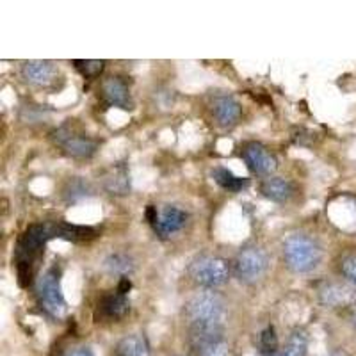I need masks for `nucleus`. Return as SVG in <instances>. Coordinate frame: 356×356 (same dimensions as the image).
Segmentation results:
<instances>
[{"mask_svg": "<svg viewBox=\"0 0 356 356\" xmlns=\"http://www.w3.org/2000/svg\"><path fill=\"white\" fill-rule=\"evenodd\" d=\"M50 239H54L52 221L31 225L18 239L17 250H15V264H17L18 282L22 287H27L33 282L34 266L43 255L44 246Z\"/></svg>", "mask_w": 356, "mask_h": 356, "instance_id": "1", "label": "nucleus"}, {"mask_svg": "<svg viewBox=\"0 0 356 356\" xmlns=\"http://www.w3.org/2000/svg\"><path fill=\"white\" fill-rule=\"evenodd\" d=\"M284 260L296 275H307L314 271L323 259L319 243L308 234H292L284 241Z\"/></svg>", "mask_w": 356, "mask_h": 356, "instance_id": "2", "label": "nucleus"}, {"mask_svg": "<svg viewBox=\"0 0 356 356\" xmlns=\"http://www.w3.org/2000/svg\"><path fill=\"white\" fill-rule=\"evenodd\" d=\"M222 301L212 291H203L193 296L186 305V317L191 323V330H221Z\"/></svg>", "mask_w": 356, "mask_h": 356, "instance_id": "3", "label": "nucleus"}, {"mask_svg": "<svg viewBox=\"0 0 356 356\" xmlns=\"http://www.w3.org/2000/svg\"><path fill=\"white\" fill-rule=\"evenodd\" d=\"M36 294L41 308L54 319H61L68 310L61 287V269L57 266L50 267L49 271L41 275L36 284Z\"/></svg>", "mask_w": 356, "mask_h": 356, "instance_id": "4", "label": "nucleus"}, {"mask_svg": "<svg viewBox=\"0 0 356 356\" xmlns=\"http://www.w3.org/2000/svg\"><path fill=\"white\" fill-rule=\"evenodd\" d=\"M228 264L216 255H200L189 264V276L200 287H205L207 291H212L216 287H221L227 284Z\"/></svg>", "mask_w": 356, "mask_h": 356, "instance_id": "5", "label": "nucleus"}, {"mask_svg": "<svg viewBox=\"0 0 356 356\" xmlns=\"http://www.w3.org/2000/svg\"><path fill=\"white\" fill-rule=\"evenodd\" d=\"M269 266L267 253L259 246H248L237 253L232 264L234 276L243 284H255L262 278Z\"/></svg>", "mask_w": 356, "mask_h": 356, "instance_id": "6", "label": "nucleus"}, {"mask_svg": "<svg viewBox=\"0 0 356 356\" xmlns=\"http://www.w3.org/2000/svg\"><path fill=\"white\" fill-rule=\"evenodd\" d=\"M54 141L66 155L73 159L93 157L98 148V143L95 139L88 138L84 134L73 132L68 127H61L59 130H56L54 132Z\"/></svg>", "mask_w": 356, "mask_h": 356, "instance_id": "7", "label": "nucleus"}, {"mask_svg": "<svg viewBox=\"0 0 356 356\" xmlns=\"http://www.w3.org/2000/svg\"><path fill=\"white\" fill-rule=\"evenodd\" d=\"M243 157L248 168L259 177H271V173H275L276 168H278V161H276L275 155L260 143H248L244 146Z\"/></svg>", "mask_w": 356, "mask_h": 356, "instance_id": "8", "label": "nucleus"}, {"mask_svg": "<svg viewBox=\"0 0 356 356\" xmlns=\"http://www.w3.org/2000/svg\"><path fill=\"white\" fill-rule=\"evenodd\" d=\"M102 97L107 106L120 107V109H132L129 86L120 77H107L102 82Z\"/></svg>", "mask_w": 356, "mask_h": 356, "instance_id": "9", "label": "nucleus"}, {"mask_svg": "<svg viewBox=\"0 0 356 356\" xmlns=\"http://www.w3.org/2000/svg\"><path fill=\"white\" fill-rule=\"evenodd\" d=\"M22 75L29 84L47 88L56 81L57 70L50 61H25L22 65Z\"/></svg>", "mask_w": 356, "mask_h": 356, "instance_id": "10", "label": "nucleus"}, {"mask_svg": "<svg viewBox=\"0 0 356 356\" xmlns=\"http://www.w3.org/2000/svg\"><path fill=\"white\" fill-rule=\"evenodd\" d=\"M187 214L178 209V207H164L161 212H159V218L154 225V230L157 232L161 237H168L171 234H177V232L182 230L186 227Z\"/></svg>", "mask_w": 356, "mask_h": 356, "instance_id": "11", "label": "nucleus"}, {"mask_svg": "<svg viewBox=\"0 0 356 356\" xmlns=\"http://www.w3.org/2000/svg\"><path fill=\"white\" fill-rule=\"evenodd\" d=\"M212 114L221 127H232L241 116V104L234 97H218L212 104Z\"/></svg>", "mask_w": 356, "mask_h": 356, "instance_id": "12", "label": "nucleus"}, {"mask_svg": "<svg viewBox=\"0 0 356 356\" xmlns=\"http://www.w3.org/2000/svg\"><path fill=\"white\" fill-rule=\"evenodd\" d=\"M52 234L59 239L72 241V243H89L97 237V230L91 227H79L65 221H52Z\"/></svg>", "mask_w": 356, "mask_h": 356, "instance_id": "13", "label": "nucleus"}, {"mask_svg": "<svg viewBox=\"0 0 356 356\" xmlns=\"http://www.w3.org/2000/svg\"><path fill=\"white\" fill-rule=\"evenodd\" d=\"M98 310H100L102 317L109 321L123 319L130 312V301L127 296L114 292V294L104 296L98 303Z\"/></svg>", "mask_w": 356, "mask_h": 356, "instance_id": "14", "label": "nucleus"}, {"mask_svg": "<svg viewBox=\"0 0 356 356\" xmlns=\"http://www.w3.org/2000/svg\"><path fill=\"white\" fill-rule=\"evenodd\" d=\"M260 193L266 196L267 200L271 202H287L291 200V196L294 195V186H292L291 180L282 177H271L266 178L262 184H260Z\"/></svg>", "mask_w": 356, "mask_h": 356, "instance_id": "15", "label": "nucleus"}, {"mask_svg": "<svg viewBox=\"0 0 356 356\" xmlns=\"http://www.w3.org/2000/svg\"><path fill=\"white\" fill-rule=\"evenodd\" d=\"M104 187L109 191L111 195L123 196L129 193L130 178L125 164H114L113 168H109V171L104 175Z\"/></svg>", "mask_w": 356, "mask_h": 356, "instance_id": "16", "label": "nucleus"}, {"mask_svg": "<svg viewBox=\"0 0 356 356\" xmlns=\"http://www.w3.org/2000/svg\"><path fill=\"white\" fill-rule=\"evenodd\" d=\"M319 300L324 307L330 308H340L348 307L353 301V292L348 287L339 284H330L324 285L319 291Z\"/></svg>", "mask_w": 356, "mask_h": 356, "instance_id": "17", "label": "nucleus"}, {"mask_svg": "<svg viewBox=\"0 0 356 356\" xmlns=\"http://www.w3.org/2000/svg\"><path fill=\"white\" fill-rule=\"evenodd\" d=\"M118 353H120V356H150V344H148L145 335L136 333V335L125 337L120 342Z\"/></svg>", "mask_w": 356, "mask_h": 356, "instance_id": "18", "label": "nucleus"}, {"mask_svg": "<svg viewBox=\"0 0 356 356\" xmlns=\"http://www.w3.org/2000/svg\"><path fill=\"white\" fill-rule=\"evenodd\" d=\"M212 177H214L216 182L222 187V189L230 191V193H241L243 189H246L250 186V180L248 178H241L237 175L232 173L227 168H216L212 171Z\"/></svg>", "mask_w": 356, "mask_h": 356, "instance_id": "19", "label": "nucleus"}, {"mask_svg": "<svg viewBox=\"0 0 356 356\" xmlns=\"http://www.w3.org/2000/svg\"><path fill=\"white\" fill-rule=\"evenodd\" d=\"M193 349L198 353V356H230V346H228L227 340L222 339V333L202 340Z\"/></svg>", "mask_w": 356, "mask_h": 356, "instance_id": "20", "label": "nucleus"}, {"mask_svg": "<svg viewBox=\"0 0 356 356\" xmlns=\"http://www.w3.org/2000/svg\"><path fill=\"white\" fill-rule=\"evenodd\" d=\"M104 267L111 275H120L125 278L129 273H132L134 262L127 253H111L106 260H104Z\"/></svg>", "mask_w": 356, "mask_h": 356, "instance_id": "21", "label": "nucleus"}, {"mask_svg": "<svg viewBox=\"0 0 356 356\" xmlns=\"http://www.w3.org/2000/svg\"><path fill=\"white\" fill-rule=\"evenodd\" d=\"M308 349V339L303 332H294L289 339L285 349L276 353L275 356H307Z\"/></svg>", "mask_w": 356, "mask_h": 356, "instance_id": "22", "label": "nucleus"}, {"mask_svg": "<svg viewBox=\"0 0 356 356\" xmlns=\"http://www.w3.org/2000/svg\"><path fill=\"white\" fill-rule=\"evenodd\" d=\"M260 351L264 356H275L278 353V337L273 326L264 330L260 335Z\"/></svg>", "mask_w": 356, "mask_h": 356, "instance_id": "23", "label": "nucleus"}, {"mask_svg": "<svg viewBox=\"0 0 356 356\" xmlns=\"http://www.w3.org/2000/svg\"><path fill=\"white\" fill-rule=\"evenodd\" d=\"M89 195V187L84 180H79V178H73L72 182L68 184V187L65 189V198L68 202H77V200L86 198Z\"/></svg>", "mask_w": 356, "mask_h": 356, "instance_id": "24", "label": "nucleus"}, {"mask_svg": "<svg viewBox=\"0 0 356 356\" xmlns=\"http://www.w3.org/2000/svg\"><path fill=\"white\" fill-rule=\"evenodd\" d=\"M339 267L340 275L344 276L353 287H356V253H348V255L342 257Z\"/></svg>", "mask_w": 356, "mask_h": 356, "instance_id": "25", "label": "nucleus"}, {"mask_svg": "<svg viewBox=\"0 0 356 356\" xmlns=\"http://www.w3.org/2000/svg\"><path fill=\"white\" fill-rule=\"evenodd\" d=\"M75 68L84 75V77H97L100 75L102 70H104V61H75L73 63Z\"/></svg>", "mask_w": 356, "mask_h": 356, "instance_id": "26", "label": "nucleus"}, {"mask_svg": "<svg viewBox=\"0 0 356 356\" xmlns=\"http://www.w3.org/2000/svg\"><path fill=\"white\" fill-rule=\"evenodd\" d=\"M130 289H132V282H130L127 276H125V278L120 280V285H118V292H120V294L127 296V292H129Z\"/></svg>", "mask_w": 356, "mask_h": 356, "instance_id": "27", "label": "nucleus"}, {"mask_svg": "<svg viewBox=\"0 0 356 356\" xmlns=\"http://www.w3.org/2000/svg\"><path fill=\"white\" fill-rule=\"evenodd\" d=\"M66 356H95L89 348H77L72 349L70 353H66Z\"/></svg>", "mask_w": 356, "mask_h": 356, "instance_id": "28", "label": "nucleus"}, {"mask_svg": "<svg viewBox=\"0 0 356 356\" xmlns=\"http://www.w3.org/2000/svg\"><path fill=\"white\" fill-rule=\"evenodd\" d=\"M323 356H348V355H346L344 351H332V353H326V355Z\"/></svg>", "mask_w": 356, "mask_h": 356, "instance_id": "29", "label": "nucleus"}]
</instances>
